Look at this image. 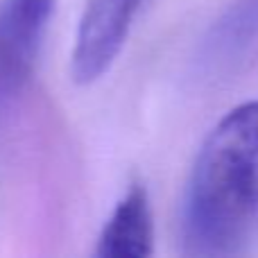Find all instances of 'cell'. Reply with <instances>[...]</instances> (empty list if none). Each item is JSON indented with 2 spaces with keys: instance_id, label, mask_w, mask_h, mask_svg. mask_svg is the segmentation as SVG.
<instances>
[{
  "instance_id": "5",
  "label": "cell",
  "mask_w": 258,
  "mask_h": 258,
  "mask_svg": "<svg viewBox=\"0 0 258 258\" xmlns=\"http://www.w3.org/2000/svg\"><path fill=\"white\" fill-rule=\"evenodd\" d=\"M154 251L150 200L143 183H132L111 211L98 238L95 256L102 258H145Z\"/></svg>"
},
{
  "instance_id": "3",
  "label": "cell",
  "mask_w": 258,
  "mask_h": 258,
  "mask_svg": "<svg viewBox=\"0 0 258 258\" xmlns=\"http://www.w3.org/2000/svg\"><path fill=\"white\" fill-rule=\"evenodd\" d=\"M143 0H89L80 18L71 57L77 84H93L118 59Z\"/></svg>"
},
{
  "instance_id": "2",
  "label": "cell",
  "mask_w": 258,
  "mask_h": 258,
  "mask_svg": "<svg viewBox=\"0 0 258 258\" xmlns=\"http://www.w3.org/2000/svg\"><path fill=\"white\" fill-rule=\"evenodd\" d=\"M52 12L54 0H0V111L30 84Z\"/></svg>"
},
{
  "instance_id": "1",
  "label": "cell",
  "mask_w": 258,
  "mask_h": 258,
  "mask_svg": "<svg viewBox=\"0 0 258 258\" xmlns=\"http://www.w3.org/2000/svg\"><path fill=\"white\" fill-rule=\"evenodd\" d=\"M181 251L240 254L258 233V98L220 118L195 156L181 202Z\"/></svg>"
},
{
  "instance_id": "4",
  "label": "cell",
  "mask_w": 258,
  "mask_h": 258,
  "mask_svg": "<svg viewBox=\"0 0 258 258\" xmlns=\"http://www.w3.org/2000/svg\"><path fill=\"white\" fill-rule=\"evenodd\" d=\"M258 43V0H231L206 27L195 50L202 77L222 75L242 61Z\"/></svg>"
}]
</instances>
